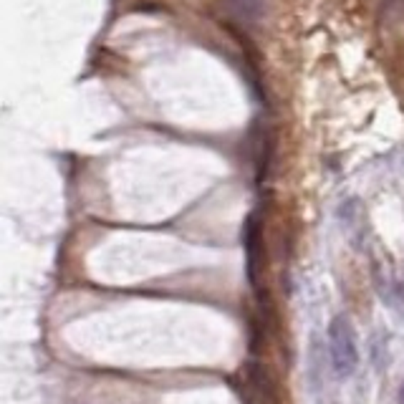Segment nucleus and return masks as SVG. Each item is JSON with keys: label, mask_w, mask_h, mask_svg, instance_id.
I'll return each mask as SVG.
<instances>
[{"label": "nucleus", "mask_w": 404, "mask_h": 404, "mask_svg": "<svg viewBox=\"0 0 404 404\" xmlns=\"http://www.w3.org/2000/svg\"><path fill=\"white\" fill-rule=\"evenodd\" d=\"M329 357H331L334 374L338 379L354 377L359 366V346L354 336V326L349 316L338 313L329 324Z\"/></svg>", "instance_id": "obj_1"}, {"label": "nucleus", "mask_w": 404, "mask_h": 404, "mask_svg": "<svg viewBox=\"0 0 404 404\" xmlns=\"http://www.w3.org/2000/svg\"><path fill=\"white\" fill-rule=\"evenodd\" d=\"M227 8L238 23L253 26V23H258L260 13H263V0H227Z\"/></svg>", "instance_id": "obj_2"}, {"label": "nucleus", "mask_w": 404, "mask_h": 404, "mask_svg": "<svg viewBox=\"0 0 404 404\" xmlns=\"http://www.w3.org/2000/svg\"><path fill=\"white\" fill-rule=\"evenodd\" d=\"M399 404H404V384H402V389H399Z\"/></svg>", "instance_id": "obj_3"}]
</instances>
